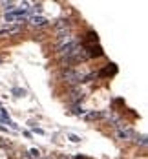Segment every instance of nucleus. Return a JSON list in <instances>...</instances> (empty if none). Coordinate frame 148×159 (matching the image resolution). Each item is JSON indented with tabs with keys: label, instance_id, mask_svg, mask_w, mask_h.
I'll use <instances>...</instances> for the list:
<instances>
[{
	"label": "nucleus",
	"instance_id": "obj_18",
	"mask_svg": "<svg viewBox=\"0 0 148 159\" xmlns=\"http://www.w3.org/2000/svg\"><path fill=\"white\" fill-rule=\"evenodd\" d=\"M33 132H35V134H38V136H44V134H46L42 128H37V126H33Z\"/></svg>",
	"mask_w": 148,
	"mask_h": 159
},
{
	"label": "nucleus",
	"instance_id": "obj_19",
	"mask_svg": "<svg viewBox=\"0 0 148 159\" xmlns=\"http://www.w3.org/2000/svg\"><path fill=\"white\" fill-rule=\"evenodd\" d=\"M29 154H31L33 157H38V154H40V152H38L37 148H31V150H29Z\"/></svg>",
	"mask_w": 148,
	"mask_h": 159
},
{
	"label": "nucleus",
	"instance_id": "obj_11",
	"mask_svg": "<svg viewBox=\"0 0 148 159\" xmlns=\"http://www.w3.org/2000/svg\"><path fill=\"white\" fill-rule=\"evenodd\" d=\"M31 22H33L35 26H46V24H48V18H46V16H40V15H38V16L35 15V16L31 18Z\"/></svg>",
	"mask_w": 148,
	"mask_h": 159
},
{
	"label": "nucleus",
	"instance_id": "obj_4",
	"mask_svg": "<svg viewBox=\"0 0 148 159\" xmlns=\"http://www.w3.org/2000/svg\"><path fill=\"white\" fill-rule=\"evenodd\" d=\"M97 73V77L99 79H106V77H114L115 73H117V66L114 64V62H110V64H106L101 71H95Z\"/></svg>",
	"mask_w": 148,
	"mask_h": 159
},
{
	"label": "nucleus",
	"instance_id": "obj_10",
	"mask_svg": "<svg viewBox=\"0 0 148 159\" xmlns=\"http://www.w3.org/2000/svg\"><path fill=\"white\" fill-rule=\"evenodd\" d=\"M104 117H110V114H108V112H90V114L86 115L88 121H90V119H104Z\"/></svg>",
	"mask_w": 148,
	"mask_h": 159
},
{
	"label": "nucleus",
	"instance_id": "obj_5",
	"mask_svg": "<svg viewBox=\"0 0 148 159\" xmlns=\"http://www.w3.org/2000/svg\"><path fill=\"white\" fill-rule=\"evenodd\" d=\"M26 15H29V13H27V9H13L11 13H5V20H7V22H13V20L20 18V22H22Z\"/></svg>",
	"mask_w": 148,
	"mask_h": 159
},
{
	"label": "nucleus",
	"instance_id": "obj_14",
	"mask_svg": "<svg viewBox=\"0 0 148 159\" xmlns=\"http://www.w3.org/2000/svg\"><path fill=\"white\" fill-rule=\"evenodd\" d=\"M84 112H86V110H84L81 104H75V106H73V110H71V114H73V115H82Z\"/></svg>",
	"mask_w": 148,
	"mask_h": 159
},
{
	"label": "nucleus",
	"instance_id": "obj_2",
	"mask_svg": "<svg viewBox=\"0 0 148 159\" xmlns=\"http://www.w3.org/2000/svg\"><path fill=\"white\" fill-rule=\"evenodd\" d=\"M81 48H82L86 59H97V57H103V53H104L99 44H90V46H81Z\"/></svg>",
	"mask_w": 148,
	"mask_h": 159
},
{
	"label": "nucleus",
	"instance_id": "obj_3",
	"mask_svg": "<svg viewBox=\"0 0 148 159\" xmlns=\"http://www.w3.org/2000/svg\"><path fill=\"white\" fill-rule=\"evenodd\" d=\"M81 48V42L79 40H71V42H68V44H64V46H59V53L62 55V57H66V55H70V53H73L75 49H79Z\"/></svg>",
	"mask_w": 148,
	"mask_h": 159
},
{
	"label": "nucleus",
	"instance_id": "obj_6",
	"mask_svg": "<svg viewBox=\"0 0 148 159\" xmlns=\"http://www.w3.org/2000/svg\"><path fill=\"white\" fill-rule=\"evenodd\" d=\"M79 42H81V46L99 44V37H97V33H95V31H90V33H86V35H84V38H82V40H79Z\"/></svg>",
	"mask_w": 148,
	"mask_h": 159
},
{
	"label": "nucleus",
	"instance_id": "obj_9",
	"mask_svg": "<svg viewBox=\"0 0 148 159\" xmlns=\"http://www.w3.org/2000/svg\"><path fill=\"white\" fill-rule=\"evenodd\" d=\"M82 97H84V90H82V88H75V90H71V101H73V103H79Z\"/></svg>",
	"mask_w": 148,
	"mask_h": 159
},
{
	"label": "nucleus",
	"instance_id": "obj_17",
	"mask_svg": "<svg viewBox=\"0 0 148 159\" xmlns=\"http://www.w3.org/2000/svg\"><path fill=\"white\" fill-rule=\"evenodd\" d=\"M4 5H5V9H7V11H5V13H11V11H13V9H15V4H13V2H5V4H4Z\"/></svg>",
	"mask_w": 148,
	"mask_h": 159
},
{
	"label": "nucleus",
	"instance_id": "obj_1",
	"mask_svg": "<svg viewBox=\"0 0 148 159\" xmlns=\"http://www.w3.org/2000/svg\"><path fill=\"white\" fill-rule=\"evenodd\" d=\"M60 79L66 81L68 84H81L82 79H84V75L81 71H77V70H73V68H66V70H62Z\"/></svg>",
	"mask_w": 148,
	"mask_h": 159
},
{
	"label": "nucleus",
	"instance_id": "obj_8",
	"mask_svg": "<svg viewBox=\"0 0 148 159\" xmlns=\"http://www.w3.org/2000/svg\"><path fill=\"white\" fill-rule=\"evenodd\" d=\"M57 40H59V46H64V44L71 42V40H73V37H71L70 33H64V31H60V33H59V37H57Z\"/></svg>",
	"mask_w": 148,
	"mask_h": 159
},
{
	"label": "nucleus",
	"instance_id": "obj_15",
	"mask_svg": "<svg viewBox=\"0 0 148 159\" xmlns=\"http://www.w3.org/2000/svg\"><path fill=\"white\" fill-rule=\"evenodd\" d=\"M68 139H70L71 143H81V141H82V137H81V136H75V134H68Z\"/></svg>",
	"mask_w": 148,
	"mask_h": 159
},
{
	"label": "nucleus",
	"instance_id": "obj_20",
	"mask_svg": "<svg viewBox=\"0 0 148 159\" xmlns=\"http://www.w3.org/2000/svg\"><path fill=\"white\" fill-rule=\"evenodd\" d=\"M0 108H2V103H0Z\"/></svg>",
	"mask_w": 148,
	"mask_h": 159
},
{
	"label": "nucleus",
	"instance_id": "obj_16",
	"mask_svg": "<svg viewBox=\"0 0 148 159\" xmlns=\"http://www.w3.org/2000/svg\"><path fill=\"white\" fill-rule=\"evenodd\" d=\"M64 26H68V20H64V18H60V20L55 24V27H57V29H60V27H64Z\"/></svg>",
	"mask_w": 148,
	"mask_h": 159
},
{
	"label": "nucleus",
	"instance_id": "obj_21",
	"mask_svg": "<svg viewBox=\"0 0 148 159\" xmlns=\"http://www.w3.org/2000/svg\"><path fill=\"white\" fill-rule=\"evenodd\" d=\"M0 62H2V60H0Z\"/></svg>",
	"mask_w": 148,
	"mask_h": 159
},
{
	"label": "nucleus",
	"instance_id": "obj_13",
	"mask_svg": "<svg viewBox=\"0 0 148 159\" xmlns=\"http://www.w3.org/2000/svg\"><path fill=\"white\" fill-rule=\"evenodd\" d=\"M11 93H13L15 97H24V95H26V90H24V88H18V86H13V88H11Z\"/></svg>",
	"mask_w": 148,
	"mask_h": 159
},
{
	"label": "nucleus",
	"instance_id": "obj_7",
	"mask_svg": "<svg viewBox=\"0 0 148 159\" xmlns=\"http://www.w3.org/2000/svg\"><path fill=\"white\" fill-rule=\"evenodd\" d=\"M2 112H0V123H5V125H9L13 130H18V125L15 123V121H11V117H9V112L7 110H4V108H0Z\"/></svg>",
	"mask_w": 148,
	"mask_h": 159
},
{
	"label": "nucleus",
	"instance_id": "obj_12",
	"mask_svg": "<svg viewBox=\"0 0 148 159\" xmlns=\"http://www.w3.org/2000/svg\"><path fill=\"white\" fill-rule=\"evenodd\" d=\"M117 136H119L121 139H130V137H134V136H135V132H134V130H119V132H117Z\"/></svg>",
	"mask_w": 148,
	"mask_h": 159
}]
</instances>
